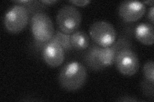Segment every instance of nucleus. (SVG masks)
<instances>
[{"instance_id": "f257e3e1", "label": "nucleus", "mask_w": 154, "mask_h": 102, "mask_svg": "<svg viewBox=\"0 0 154 102\" xmlns=\"http://www.w3.org/2000/svg\"><path fill=\"white\" fill-rule=\"evenodd\" d=\"M88 78L85 66L78 61H71L62 68L59 75V82L62 89L75 91L83 87Z\"/></svg>"}, {"instance_id": "f03ea898", "label": "nucleus", "mask_w": 154, "mask_h": 102, "mask_svg": "<svg viewBox=\"0 0 154 102\" xmlns=\"http://www.w3.org/2000/svg\"><path fill=\"white\" fill-rule=\"evenodd\" d=\"M30 26L33 38L37 42L35 47L42 49L55 32L51 19L44 12H37L32 16Z\"/></svg>"}, {"instance_id": "7ed1b4c3", "label": "nucleus", "mask_w": 154, "mask_h": 102, "mask_svg": "<svg viewBox=\"0 0 154 102\" xmlns=\"http://www.w3.org/2000/svg\"><path fill=\"white\" fill-rule=\"evenodd\" d=\"M30 15L28 10L25 6L22 4L14 5L5 14V28L11 33H19L26 27Z\"/></svg>"}, {"instance_id": "20e7f679", "label": "nucleus", "mask_w": 154, "mask_h": 102, "mask_svg": "<svg viewBox=\"0 0 154 102\" xmlns=\"http://www.w3.org/2000/svg\"><path fill=\"white\" fill-rule=\"evenodd\" d=\"M56 20L60 31L71 35L79 29L82 22V15L74 6L64 5L58 11Z\"/></svg>"}, {"instance_id": "39448f33", "label": "nucleus", "mask_w": 154, "mask_h": 102, "mask_svg": "<svg viewBox=\"0 0 154 102\" xmlns=\"http://www.w3.org/2000/svg\"><path fill=\"white\" fill-rule=\"evenodd\" d=\"M89 32L94 43L100 47L110 46L116 41V31L112 24L107 21L94 22L90 26Z\"/></svg>"}, {"instance_id": "423d86ee", "label": "nucleus", "mask_w": 154, "mask_h": 102, "mask_svg": "<svg viewBox=\"0 0 154 102\" xmlns=\"http://www.w3.org/2000/svg\"><path fill=\"white\" fill-rule=\"evenodd\" d=\"M114 64L123 75L131 77L138 71L140 63L139 57L131 47L123 48L116 57Z\"/></svg>"}, {"instance_id": "0eeeda50", "label": "nucleus", "mask_w": 154, "mask_h": 102, "mask_svg": "<svg viewBox=\"0 0 154 102\" xmlns=\"http://www.w3.org/2000/svg\"><path fill=\"white\" fill-rule=\"evenodd\" d=\"M132 44L127 38L120 37L112 45L102 47L98 45L97 49V58L98 62L103 68L109 67L114 64L118 52L123 48L131 47Z\"/></svg>"}, {"instance_id": "6e6552de", "label": "nucleus", "mask_w": 154, "mask_h": 102, "mask_svg": "<svg viewBox=\"0 0 154 102\" xmlns=\"http://www.w3.org/2000/svg\"><path fill=\"white\" fill-rule=\"evenodd\" d=\"M145 12L146 6L141 1H124L118 7V15L125 22H136Z\"/></svg>"}, {"instance_id": "1a4fd4ad", "label": "nucleus", "mask_w": 154, "mask_h": 102, "mask_svg": "<svg viewBox=\"0 0 154 102\" xmlns=\"http://www.w3.org/2000/svg\"><path fill=\"white\" fill-rule=\"evenodd\" d=\"M65 51L56 42H48L42 48V57L46 64L51 68L62 65L65 60Z\"/></svg>"}, {"instance_id": "9d476101", "label": "nucleus", "mask_w": 154, "mask_h": 102, "mask_svg": "<svg viewBox=\"0 0 154 102\" xmlns=\"http://www.w3.org/2000/svg\"><path fill=\"white\" fill-rule=\"evenodd\" d=\"M135 37L145 45H152L154 38L153 25L150 23H140L134 30Z\"/></svg>"}, {"instance_id": "9b49d317", "label": "nucleus", "mask_w": 154, "mask_h": 102, "mask_svg": "<svg viewBox=\"0 0 154 102\" xmlns=\"http://www.w3.org/2000/svg\"><path fill=\"white\" fill-rule=\"evenodd\" d=\"M70 42L73 48L83 51L89 47V37L82 31L77 30L70 35Z\"/></svg>"}, {"instance_id": "f8f14e48", "label": "nucleus", "mask_w": 154, "mask_h": 102, "mask_svg": "<svg viewBox=\"0 0 154 102\" xmlns=\"http://www.w3.org/2000/svg\"><path fill=\"white\" fill-rule=\"evenodd\" d=\"M98 45L93 43L86 52L84 56V61L89 68L94 71H100L103 70L98 62L97 58V49Z\"/></svg>"}, {"instance_id": "ddd939ff", "label": "nucleus", "mask_w": 154, "mask_h": 102, "mask_svg": "<svg viewBox=\"0 0 154 102\" xmlns=\"http://www.w3.org/2000/svg\"><path fill=\"white\" fill-rule=\"evenodd\" d=\"M50 41L55 42L64 48L65 52H69L73 49L70 42V35L66 34L61 31H56Z\"/></svg>"}, {"instance_id": "4468645a", "label": "nucleus", "mask_w": 154, "mask_h": 102, "mask_svg": "<svg viewBox=\"0 0 154 102\" xmlns=\"http://www.w3.org/2000/svg\"><path fill=\"white\" fill-rule=\"evenodd\" d=\"M144 79L154 84V63L152 60L148 61L143 68Z\"/></svg>"}, {"instance_id": "2eb2a0df", "label": "nucleus", "mask_w": 154, "mask_h": 102, "mask_svg": "<svg viewBox=\"0 0 154 102\" xmlns=\"http://www.w3.org/2000/svg\"><path fill=\"white\" fill-rule=\"evenodd\" d=\"M141 87L143 93L147 97H153V83L144 79L141 82Z\"/></svg>"}, {"instance_id": "dca6fc26", "label": "nucleus", "mask_w": 154, "mask_h": 102, "mask_svg": "<svg viewBox=\"0 0 154 102\" xmlns=\"http://www.w3.org/2000/svg\"><path fill=\"white\" fill-rule=\"evenodd\" d=\"M69 3H72L74 5L78 6V7H84L91 3V1L89 0H71V1H69Z\"/></svg>"}, {"instance_id": "f3484780", "label": "nucleus", "mask_w": 154, "mask_h": 102, "mask_svg": "<svg viewBox=\"0 0 154 102\" xmlns=\"http://www.w3.org/2000/svg\"><path fill=\"white\" fill-rule=\"evenodd\" d=\"M153 12H154V7H153V6H152L151 8L149 9V11H148V14H147V18L149 20V21L151 22L152 25H153V24H154Z\"/></svg>"}, {"instance_id": "a211bd4d", "label": "nucleus", "mask_w": 154, "mask_h": 102, "mask_svg": "<svg viewBox=\"0 0 154 102\" xmlns=\"http://www.w3.org/2000/svg\"><path fill=\"white\" fill-rule=\"evenodd\" d=\"M119 101H137V100L133 98V97L131 96H123L122 97V98L119 99Z\"/></svg>"}, {"instance_id": "6ab92c4d", "label": "nucleus", "mask_w": 154, "mask_h": 102, "mask_svg": "<svg viewBox=\"0 0 154 102\" xmlns=\"http://www.w3.org/2000/svg\"><path fill=\"white\" fill-rule=\"evenodd\" d=\"M45 5H53L58 2L57 0H44V1H40Z\"/></svg>"}, {"instance_id": "aec40b11", "label": "nucleus", "mask_w": 154, "mask_h": 102, "mask_svg": "<svg viewBox=\"0 0 154 102\" xmlns=\"http://www.w3.org/2000/svg\"><path fill=\"white\" fill-rule=\"evenodd\" d=\"M144 5L145 4H146V5H149V6H153V3H154V1H153V0H148V1H144L142 2Z\"/></svg>"}]
</instances>
